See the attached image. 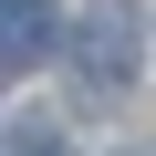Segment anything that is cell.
Wrapping results in <instances>:
<instances>
[{
    "label": "cell",
    "instance_id": "obj_1",
    "mask_svg": "<svg viewBox=\"0 0 156 156\" xmlns=\"http://www.w3.org/2000/svg\"><path fill=\"white\" fill-rule=\"evenodd\" d=\"M73 73H83V94H125L146 73V21L135 0H94L83 21H73Z\"/></svg>",
    "mask_w": 156,
    "mask_h": 156
},
{
    "label": "cell",
    "instance_id": "obj_2",
    "mask_svg": "<svg viewBox=\"0 0 156 156\" xmlns=\"http://www.w3.org/2000/svg\"><path fill=\"white\" fill-rule=\"evenodd\" d=\"M52 52V0H0V73H31Z\"/></svg>",
    "mask_w": 156,
    "mask_h": 156
},
{
    "label": "cell",
    "instance_id": "obj_3",
    "mask_svg": "<svg viewBox=\"0 0 156 156\" xmlns=\"http://www.w3.org/2000/svg\"><path fill=\"white\" fill-rule=\"evenodd\" d=\"M0 156H62V125L52 115H11V146Z\"/></svg>",
    "mask_w": 156,
    "mask_h": 156
}]
</instances>
